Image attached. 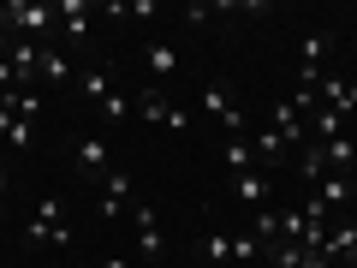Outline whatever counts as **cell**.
Wrapping results in <instances>:
<instances>
[{
  "mask_svg": "<svg viewBox=\"0 0 357 268\" xmlns=\"http://www.w3.org/2000/svg\"><path fill=\"white\" fill-rule=\"evenodd\" d=\"M0 143L6 149H30L36 143V119H24L13 102H0Z\"/></svg>",
  "mask_w": 357,
  "mask_h": 268,
  "instance_id": "10",
  "label": "cell"
},
{
  "mask_svg": "<svg viewBox=\"0 0 357 268\" xmlns=\"http://www.w3.org/2000/svg\"><path fill=\"white\" fill-rule=\"evenodd\" d=\"M268 191H274V185H268L262 167H250V173H232V197H238L244 209H262V203H268Z\"/></svg>",
  "mask_w": 357,
  "mask_h": 268,
  "instance_id": "13",
  "label": "cell"
},
{
  "mask_svg": "<svg viewBox=\"0 0 357 268\" xmlns=\"http://www.w3.org/2000/svg\"><path fill=\"white\" fill-rule=\"evenodd\" d=\"M77 173H114V167H107V137H102V131H89V137L84 143H77Z\"/></svg>",
  "mask_w": 357,
  "mask_h": 268,
  "instance_id": "14",
  "label": "cell"
},
{
  "mask_svg": "<svg viewBox=\"0 0 357 268\" xmlns=\"http://www.w3.org/2000/svg\"><path fill=\"white\" fill-rule=\"evenodd\" d=\"M30 244L72 251V227H66V203H60V197H42V203H36V215H30Z\"/></svg>",
  "mask_w": 357,
  "mask_h": 268,
  "instance_id": "4",
  "label": "cell"
},
{
  "mask_svg": "<svg viewBox=\"0 0 357 268\" xmlns=\"http://www.w3.org/2000/svg\"><path fill=\"white\" fill-rule=\"evenodd\" d=\"M114 13H131V18H155L161 6H155V0H131V6H114Z\"/></svg>",
  "mask_w": 357,
  "mask_h": 268,
  "instance_id": "24",
  "label": "cell"
},
{
  "mask_svg": "<svg viewBox=\"0 0 357 268\" xmlns=\"http://www.w3.org/2000/svg\"><path fill=\"white\" fill-rule=\"evenodd\" d=\"M77 89H84V102L102 107L107 126H119V119H131V96L114 84V66H89L84 77H77Z\"/></svg>",
  "mask_w": 357,
  "mask_h": 268,
  "instance_id": "1",
  "label": "cell"
},
{
  "mask_svg": "<svg viewBox=\"0 0 357 268\" xmlns=\"http://www.w3.org/2000/svg\"><path fill=\"white\" fill-rule=\"evenodd\" d=\"M203 114H215L227 137H244V114H238V102H232V89L220 84V77H208V84H203Z\"/></svg>",
  "mask_w": 357,
  "mask_h": 268,
  "instance_id": "5",
  "label": "cell"
},
{
  "mask_svg": "<svg viewBox=\"0 0 357 268\" xmlns=\"http://www.w3.org/2000/svg\"><path fill=\"white\" fill-rule=\"evenodd\" d=\"M256 251H262V244H256L250 232H238V239H232V262H244V256H256Z\"/></svg>",
  "mask_w": 357,
  "mask_h": 268,
  "instance_id": "23",
  "label": "cell"
},
{
  "mask_svg": "<svg viewBox=\"0 0 357 268\" xmlns=\"http://www.w3.org/2000/svg\"><path fill=\"white\" fill-rule=\"evenodd\" d=\"M0 227H6V203H0Z\"/></svg>",
  "mask_w": 357,
  "mask_h": 268,
  "instance_id": "27",
  "label": "cell"
},
{
  "mask_svg": "<svg viewBox=\"0 0 357 268\" xmlns=\"http://www.w3.org/2000/svg\"><path fill=\"white\" fill-rule=\"evenodd\" d=\"M54 18L66 24V36H72V42H84V30H89V6H84V0H60Z\"/></svg>",
  "mask_w": 357,
  "mask_h": 268,
  "instance_id": "16",
  "label": "cell"
},
{
  "mask_svg": "<svg viewBox=\"0 0 357 268\" xmlns=\"http://www.w3.org/2000/svg\"><path fill=\"white\" fill-rule=\"evenodd\" d=\"M250 149L262 155V161H280V155H292V149H286V143L274 137V131H268V126H262V131H250Z\"/></svg>",
  "mask_w": 357,
  "mask_h": 268,
  "instance_id": "20",
  "label": "cell"
},
{
  "mask_svg": "<svg viewBox=\"0 0 357 268\" xmlns=\"http://www.w3.org/2000/svg\"><path fill=\"white\" fill-rule=\"evenodd\" d=\"M203 262H232V232L227 227H203Z\"/></svg>",
  "mask_w": 357,
  "mask_h": 268,
  "instance_id": "18",
  "label": "cell"
},
{
  "mask_svg": "<svg viewBox=\"0 0 357 268\" xmlns=\"http://www.w3.org/2000/svg\"><path fill=\"white\" fill-rule=\"evenodd\" d=\"M0 30H6V36L42 42L54 30V6H42V0H6V6H0Z\"/></svg>",
  "mask_w": 357,
  "mask_h": 268,
  "instance_id": "2",
  "label": "cell"
},
{
  "mask_svg": "<svg viewBox=\"0 0 357 268\" xmlns=\"http://www.w3.org/2000/svg\"><path fill=\"white\" fill-rule=\"evenodd\" d=\"M304 244H268V262H274V268H304Z\"/></svg>",
  "mask_w": 357,
  "mask_h": 268,
  "instance_id": "22",
  "label": "cell"
},
{
  "mask_svg": "<svg viewBox=\"0 0 357 268\" xmlns=\"http://www.w3.org/2000/svg\"><path fill=\"white\" fill-rule=\"evenodd\" d=\"M321 60H328V36L310 30L304 48H298V89H316V84H321Z\"/></svg>",
  "mask_w": 357,
  "mask_h": 268,
  "instance_id": "8",
  "label": "cell"
},
{
  "mask_svg": "<svg viewBox=\"0 0 357 268\" xmlns=\"http://www.w3.org/2000/svg\"><path fill=\"white\" fill-rule=\"evenodd\" d=\"M131 107H137L131 119H143V126H161V131H173V137H185V131H191V114H185L178 102H167L161 89H137V96H131Z\"/></svg>",
  "mask_w": 357,
  "mask_h": 268,
  "instance_id": "3",
  "label": "cell"
},
{
  "mask_svg": "<svg viewBox=\"0 0 357 268\" xmlns=\"http://www.w3.org/2000/svg\"><path fill=\"white\" fill-rule=\"evenodd\" d=\"M250 167H256L250 137H232V143H227V173H250Z\"/></svg>",
  "mask_w": 357,
  "mask_h": 268,
  "instance_id": "19",
  "label": "cell"
},
{
  "mask_svg": "<svg viewBox=\"0 0 357 268\" xmlns=\"http://www.w3.org/2000/svg\"><path fill=\"white\" fill-rule=\"evenodd\" d=\"M143 66H149L155 77H173L178 72V48L173 42H149V48H143Z\"/></svg>",
  "mask_w": 357,
  "mask_h": 268,
  "instance_id": "17",
  "label": "cell"
},
{
  "mask_svg": "<svg viewBox=\"0 0 357 268\" xmlns=\"http://www.w3.org/2000/svg\"><path fill=\"white\" fill-rule=\"evenodd\" d=\"M131 203H137V191H131V173H107V179H102V203H96V215H102V221H119Z\"/></svg>",
  "mask_w": 357,
  "mask_h": 268,
  "instance_id": "7",
  "label": "cell"
},
{
  "mask_svg": "<svg viewBox=\"0 0 357 268\" xmlns=\"http://www.w3.org/2000/svg\"><path fill=\"white\" fill-rule=\"evenodd\" d=\"M131 227H137V256H143V262H161V251H167L161 215H155V209H143V203H131Z\"/></svg>",
  "mask_w": 357,
  "mask_h": 268,
  "instance_id": "6",
  "label": "cell"
},
{
  "mask_svg": "<svg viewBox=\"0 0 357 268\" xmlns=\"http://www.w3.org/2000/svg\"><path fill=\"white\" fill-rule=\"evenodd\" d=\"M268 131L286 143V149H304V114H298L292 102H280L274 107V119H268Z\"/></svg>",
  "mask_w": 357,
  "mask_h": 268,
  "instance_id": "12",
  "label": "cell"
},
{
  "mask_svg": "<svg viewBox=\"0 0 357 268\" xmlns=\"http://www.w3.org/2000/svg\"><path fill=\"white\" fill-rule=\"evenodd\" d=\"M96 268H131V256H107V262H96Z\"/></svg>",
  "mask_w": 357,
  "mask_h": 268,
  "instance_id": "25",
  "label": "cell"
},
{
  "mask_svg": "<svg viewBox=\"0 0 357 268\" xmlns=\"http://www.w3.org/2000/svg\"><path fill=\"white\" fill-rule=\"evenodd\" d=\"M36 77L42 84H72V60H66L60 48H42L36 54Z\"/></svg>",
  "mask_w": 357,
  "mask_h": 268,
  "instance_id": "15",
  "label": "cell"
},
{
  "mask_svg": "<svg viewBox=\"0 0 357 268\" xmlns=\"http://www.w3.org/2000/svg\"><path fill=\"white\" fill-rule=\"evenodd\" d=\"M316 96H321V107H333V114H357V84L340 77V72H321Z\"/></svg>",
  "mask_w": 357,
  "mask_h": 268,
  "instance_id": "9",
  "label": "cell"
},
{
  "mask_svg": "<svg viewBox=\"0 0 357 268\" xmlns=\"http://www.w3.org/2000/svg\"><path fill=\"white\" fill-rule=\"evenodd\" d=\"M328 137H345V114H333V107H316V143Z\"/></svg>",
  "mask_w": 357,
  "mask_h": 268,
  "instance_id": "21",
  "label": "cell"
},
{
  "mask_svg": "<svg viewBox=\"0 0 357 268\" xmlns=\"http://www.w3.org/2000/svg\"><path fill=\"white\" fill-rule=\"evenodd\" d=\"M310 203H316L321 215L345 209V203H351V173H321V179H316V197H310Z\"/></svg>",
  "mask_w": 357,
  "mask_h": 268,
  "instance_id": "11",
  "label": "cell"
},
{
  "mask_svg": "<svg viewBox=\"0 0 357 268\" xmlns=\"http://www.w3.org/2000/svg\"><path fill=\"white\" fill-rule=\"evenodd\" d=\"M6 185H13V179H6V167H0V203H6Z\"/></svg>",
  "mask_w": 357,
  "mask_h": 268,
  "instance_id": "26",
  "label": "cell"
}]
</instances>
